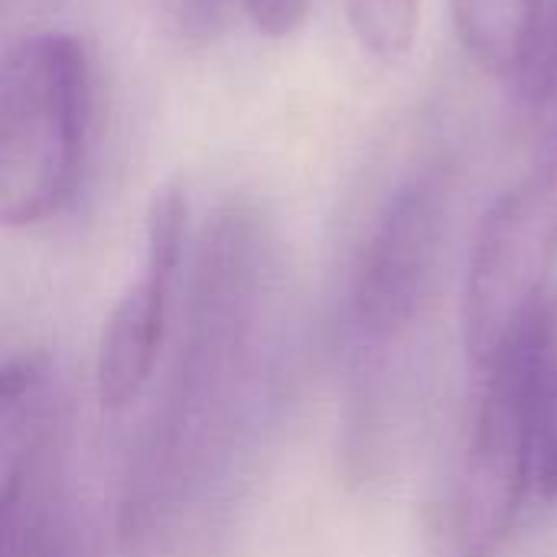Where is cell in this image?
<instances>
[{
  "instance_id": "8fae6325",
  "label": "cell",
  "mask_w": 557,
  "mask_h": 557,
  "mask_svg": "<svg viewBox=\"0 0 557 557\" xmlns=\"http://www.w3.org/2000/svg\"><path fill=\"white\" fill-rule=\"evenodd\" d=\"M535 496L557 499V349L548 362L535 421Z\"/></svg>"
},
{
  "instance_id": "52a82bcc",
  "label": "cell",
  "mask_w": 557,
  "mask_h": 557,
  "mask_svg": "<svg viewBox=\"0 0 557 557\" xmlns=\"http://www.w3.org/2000/svg\"><path fill=\"white\" fill-rule=\"evenodd\" d=\"M59 428H16L0 434L3 557H85L62 470Z\"/></svg>"
},
{
  "instance_id": "5b68a950",
  "label": "cell",
  "mask_w": 557,
  "mask_h": 557,
  "mask_svg": "<svg viewBox=\"0 0 557 557\" xmlns=\"http://www.w3.org/2000/svg\"><path fill=\"white\" fill-rule=\"evenodd\" d=\"M450 206L454 176L444 163H431L395 186L369 228L349 287V336L362 366H382L424 317L447 245Z\"/></svg>"
},
{
  "instance_id": "277c9868",
  "label": "cell",
  "mask_w": 557,
  "mask_h": 557,
  "mask_svg": "<svg viewBox=\"0 0 557 557\" xmlns=\"http://www.w3.org/2000/svg\"><path fill=\"white\" fill-rule=\"evenodd\" d=\"M557 166L532 163L483 215L460 300L463 349L486 369L557 304Z\"/></svg>"
},
{
  "instance_id": "ba28073f",
  "label": "cell",
  "mask_w": 557,
  "mask_h": 557,
  "mask_svg": "<svg viewBox=\"0 0 557 557\" xmlns=\"http://www.w3.org/2000/svg\"><path fill=\"white\" fill-rule=\"evenodd\" d=\"M450 13L463 52L483 72L519 78L539 39L545 0H450Z\"/></svg>"
},
{
  "instance_id": "8992f818",
  "label": "cell",
  "mask_w": 557,
  "mask_h": 557,
  "mask_svg": "<svg viewBox=\"0 0 557 557\" xmlns=\"http://www.w3.org/2000/svg\"><path fill=\"white\" fill-rule=\"evenodd\" d=\"M186 202L180 189L157 193L147 215V245L134 284L114 304L98 356H95V392L101 408H127L150 382L170 313V294L183 255Z\"/></svg>"
},
{
  "instance_id": "30bf717a",
  "label": "cell",
  "mask_w": 557,
  "mask_h": 557,
  "mask_svg": "<svg viewBox=\"0 0 557 557\" xmlns=\"http://www.w3.org/2000/svg\"><path fill=\"white\" fill-rule=\"evenodd\" d=\"M418 16L421 0H346V20L359 49L385 65L411 52Z\"/></svg>"
},
{
  "instance_id": "9c48e42d",
  "label": "cell",
  "mask_w": 557,
  "mask_h": 557,
  "mask_svg": "<svg viewBox=\"0 0 557 557\" xmlns=\"http://www.w3.org/2000/svg\"><path fill=\"white\" fill-rule=\"evenodd\" d=\"M516 82L532 137V163L557 166V0L548 3L535 49Z\"/></svg>"
},
{
  "instance_id": "7a4b0ae2",
  "label": "cell",
  "mask_w": 557,
  "mask_h": 557,
  "mask_svg": "<svg viewBox=\"0 0 557 557\" xmlns=\"http://www.w3.org/2000/svg\"><path fill=\"white\" fill-rule=\"evenodd\" d=\"M557 349V304L483 372L467 444L437 506L434 557H496L535 493L539 395Z\"/></svg>"
},
{
  "instance_id": "6da1fadb",
  "label": "cell",
  "mask_w": 557,
  "mask_h": 557,
  "mask_svg": "<svg viewBox=\"0 0 557 557\" xmlns=\"http://www.w3.org/2000/svg\"><path fill=\"white\" fill-rule=\"evenodd\" d=\"M264 215L248 199H228L202 232L186 339L180 343L170 392L124 483V535L144 532L157 512L166 509V499L199 470L248 362V336L264 294Z\"/></svg>"
},
{
  "instance_id": "3957f363",
  "label": "cell",
  "mask_w": 557,
  "mask_h": 557,
  "mask_svg": "<svg viewBox=\"0 0 557 557\" xmlns=\"http://www.w3.org/2000/svg\"><path fill=\"white\" fill-rule=\"evenodd\" d=\"M95 124L88 49L65 29L23 36L0 69V215L10 228L52 219L75 193Z\"/></svg>"
}]
</instances>
